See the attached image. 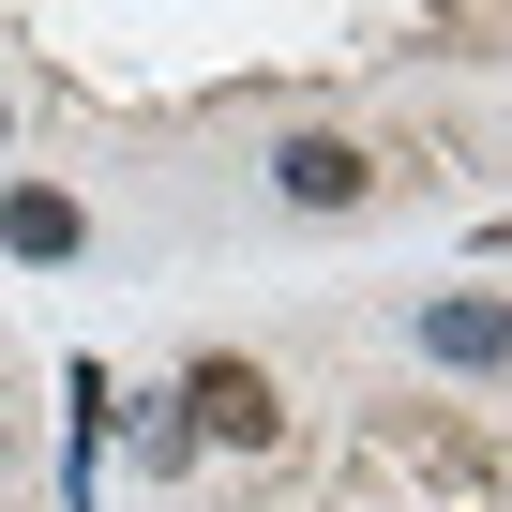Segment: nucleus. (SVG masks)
<instances>
[{"mask_svg": "<svg viewBox=\"0 0 512 512\" xmlns=\"http://www.w3.org/2000/svg\"><path fill=\"white\" fill-rule=\"evenodd\" d=\"M407 347H422L437 377H512V302H497V287H437V302L407 317Z\"/></svg>", "mask_w": 512, "mask_h": 512, "instance_id": "1", "label": "nucleus"}, {"mask_svg": "<svg viewBox=\"0 0 512 512\" xmlns=\"http://www.w3.org/2000/svg\"><path fill=\"white\" fill-rule=\"evenodd\" d=\"M181 437H226V452H272V437H287V392L256 377V362H196V377H181Z\"/></svg>", "mask_w": 512, "mask_h": 512, "instance_id": "2", "label": "nucleus"}, {"mask_svg": "<svg viewBox=\"0 0 512 512\" xmlns=\"http://www.w3.org/2000/svg\"><path fill=\"white\" fill-rule=\"evenodd\" d=\"M272 196H287V211H362V196H377V151H362V136H287V151H272Z\"/></svg>", "mask_w": 512, "mask_h": 512, "instance_id": "3", "label": "nucleus"}, {"mask_svg": "<svg viewBox=\"0 0 512 512\" xmlns=\"http://www.w3.org/2000/svg\"><path fill=\"white\" fill-rule=\"evenodd\" d=\"M0 256H16V272H61V256H91V211L61 181H16L0 196Z\"/></svg>", "mask_w": 512, "mask_h": 512, "instance_id": "4", "label": "nucleus"}, {"mask_svg": "<svg viewBox=\"0 0 512 512\" xmlns=\"http://www.w3.org/2000/svg\"><path fill=\"white\" fill-rule=\"evenodd\" d=\"M0 467H16V422H0Z\"/></svg>", "mask_w": 512, "mask_h": 512, "instance_id": "5", "label": "nucleus"}, {"mask_svg": "<svg viewBox=\"0 0 512 512\" xmlns=\"http://www.w3.org/2000/svg\"><path fill=\"white\" fill-rule=\"evenodd\" d=\"M0 136H16V106H0Z\"/></svg>", "mask_w": 512, "mask_h": 512, "instance_id": "6", "label": "nucleus"}]
</instances>
